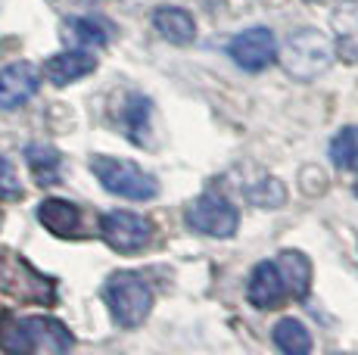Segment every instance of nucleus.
<instances>
[{
	"label": "nucleus",
	"mask_w": 358,
	"mask_h": 355,
	"mask_svg": "<svg viewBox=\"0 0 358 355\" xmlns=\"http://www.w3.org/2000/svg\"><path fill=\"white\" fill-rule=\"evenodd\" d=\"M25 162H29V172L41 187H50V184L59 181L63 156H59V150H53L50 143H29V147H25Z\"/></svg>",
	"instance_id": "16"
},
{
	"label": "nucleus",
	"mask_w": 358,
	"mask_h": 355,
	"mask_svg": "<svg viewBox=\"0 0 358 355\" xmlns=\"http://www.w3.org/2000/svg\"><path fill=\"white\" fill-rule=\"evenodd\" d=\"M38 222L44 224V231H50L53 237H75L81 231V209L72 200H59V196H47L38 203Z\"/></svg>",
	"instance_id": "12"
},
{
	"label": "nucleus",
	"mask_w": 358,
	"mask_h": 355,
	"mask_svg": "<svg viewBox=\"0 0 358 355\" xmlns=\"http://www.w3.org/2000/svg\"><path fill=\"white\" fill-rule=\"evenodd\" d=\"M271 340L284 355H306L312 352V333L299 318H280L271 327Z\"/></svg>",
	"instance_id": "17"
},
{
	"label": "nucleus",
	"mask_w": 358,
	"mask_h": 355,
	"mask_svg": "<svg viewBox=\"0 0 358 355\" xmlns=\"http://www.w3.org/2000/svg\"><path fill=\"white\" fill-rule=\"evenodd\" d=\"M0 290L22 305L57 303V281L44 271H38L16 249H0Z\"/></svg>",
	"instance_id": "4"
},
{
	"label": "nucleus",
	"mask_w": 358,
	"mask_h": 355,
	"mask_svg": "<svg viewBox=\"0 0 358 355\" xmlns=\"http://www.w3.org/2000/svg\"><path fill=\"white\" fill-rule=\"evenodd\" d=\"M334 25V41H336V53L343 59H358V0H343L330 16Z\"/></svg>",
	"instance_id": "14"
},
{
	"label": "nucleus",
	"mask_w": 358,
	"mask_h": 355,
	"mask_svg": "<svg viewBox=\"0 0 358 355\" xmlns=\"http://www.w3.org/2000/svg\"><path fill=\"white\" fill-rule=\"evenodd\" d=\"M184 222H187V228L196 231V234L228 240V237H234L237 228H240V212L224 194L206 190V194H199L196 200L187 206Z\"/></svg>",
	"instance_id": "6"
},
{
	"label": "nucleus",
	"mask_w": 358,
	"mask_h": 355,
	"mask_svg": "<svg viewBox=\"0 0 358 355\" xmlns=\"http://www.w3.org/2000/svg\"><path fill=\"white\" fill-rule=\"evenodd\" d=\"M103 303H106L109 315L119 327L134 331L153 312V287L147 284V277L137 271H113L103 284Z\"/></svg>",
	"instance_id": "3"
},
{
	"label": "nucleus",
	"mask_w": 358,
	"mask_h": 355,
	"mask_svg": "<svg viewBox=\"0 0 358 355\" xmlns=\"http://www.w3.org/2000/svg\"><path fill=\"white\" fill-rule=\"evenodd\" d=\"M287 296H290V284H287L278 259L274 262H259L250 271V281H246V299H250V305H256L262 312L280 309Z\"/></svg>",
	"instance_id": "9"
},
{
	"label": "nucleus",
	"mask_w": 358,
	"mask_h": 355,
	"mask_svg": "<svg viewBox=\"0 0 358 355\" xmlns=\"http://www.w3.org/2000/svg\"><path fill=\"white\" fill-rule=\"evenodd\" d=\"M0 200H22V184H19V175L13 168V162L0 153Z\"/></svg>",
	"instance_id": "22"
},
{
	"label": "nucleus",
	"mask_w": 358,
	"mask_h": 355,
	"mask_svg": "<svg viewBox=\"0 0 358 355\" xmlns=\"http://www.w3.org/2000/svg\"><path fill=\"white\" fill-rule=\"evenodd\" d=\"M336 57H340V53H336V41L327 38L324 31H318V29L290 31V38L280 44V53H278L284 72L296 81L321 78V75L334 66Z\"/></svg>",
	"instance_id": "2"
},
{
	"label": "nucleus",
	"mask_w": 358,
	"mask_h": 355,
	"mask_svg": "<svg viewBox=\"0 0 358 355\" xmlns=\"http://www.w3.org/2000/svg\"><path fill=\"white\" fill-rule=\"evenodd\" d=\"M119 125H122V134H125L131 143L147 140V131H150V97H143V94H137V91L125 94L122 109H119Z\"/></svg>",
	"instance_id": "15"
},
{
	"label": "nucleus",
	"mask_w": 358,
	"mask_h": 355,
	"mask_svg": "<svg viewBox=\"0 0 358 355\" xmlns=\"http://www.w3.org/2000/svg\"><path fill=\"white\" fill-rule=\"evenodd\" d=\"M66 38H72L75 44H81V47H103L109 41V31L97 19L78 16V19H69L66 22Z\"/></svg>",
	"instance_id": "21"
},
{
	"label": "nucleus",
	"mask_w": 358,
	"mask_h": 355,
	"mask_svg": "<svg viewBox=\"0 0 358 355\" xmlns=\"http://www.w3.org/2000/svg\"><path fill=\"white\" fill-rule=\"evenodd\" d=\"M100 237L109 249L131 256L153 240V222L137 212H128V209H113V212L100 215Z\"/></svg>",
	"instance_id": "7"
},
{
	"label": "nucleus",
	"mask_w": 358,
	"mask_h": 355,
	"mask_svg": "<svg viewBox=\"0 0 358 355\" xmlns=\"http://www.w3.org/2000/svg\"><path fill=\"white\" fill-rule=\"evenodd\" d=\"M330 162H334L336 168H358V125H346L340 128V131L330 138Z\"/></svg>",
	"instance_id": "20"
},
{
	"label": "nucleus",
	"mask_w": 358,
	"mask_h": 355,
	"mask_svg": "<svg viewBox=\"0 0 358 355\" xmlns=\"http://www.w3.org/2000/svg\"><path fill=\"white\" fill-rule=\"evenodd\" d=\"M75 337L59 318L50 315H22L3 312L0 315V349L10 355H31V352H69Z\"/></svg>",
	"instance_id": "1"
},
{
	"label": "nucleus",
	"mask_w": 358,
	"mask_h": 355,
	"mask_svg": "<svg viewBox=\"0 0 358 355\" xmlns=\"http://www.w3.org/2000/svg\"><path fill=\"white\" fill-rule=\"evenodd\" d=\"M44 72L34 63H10L0 69V109H19L38 94Z\"/></svg>",
	"instance_id": "10"
},
{
	"label": "nucleus",
	"mask_w": 358,
	"mask_h": 355,
	"mask_svg": "<svg viewBox=\"0 0 358 355\" xmlns=\"http://www.w3.org/2000/svg\"><path fill=\"white\" fill-rule=\"evenodd\" d=\"M153 29L169 41V44H178V47H187L196 41V19L190 16L184 6H156L153 10Z\"/></svg>",
	"instance_id": "13"
},
{
	"label": "nucleus",
	"mask_w": 358,
	"mask_h": 355,
	"mask_svg": "<svg viewBox=\"0 0 358 355\" xmlns=\"http://www.w3.org/2000/svg\"><path fill=\"white\" fill-rule=\"evenodd\" d=\"M278 265H280V271H284L287 284H290V296H306L308 287H312V262H308L306 252L280 249Z\"/></svg>",
	"instance_id": "18"
},
{
	"label": "nucleus",
	"mask_w": 358,
	"mask_h": 355,
	"mask_svg": "<svg viewBox=\"0 0 358 355\" xmlns=\"http://www.w3.org/2000/svg\"><path fill=\"white\" fill-rule=\"evenodd\" d=\"M243 196L259 209H280L287 203V187L274 175H262L259 181L246 184Z\"/></svg>",
	"instance_id": "19"
},
{
	"label": "nucleus",
	"mask_w": 358,
	"mask_h": 355,
	"mask_svg": "<svg viewBox=\"0 0 358 355\" xmlns=\"http://www.w3.org/2000/svg\"><path fill=\"white\" fill-rule=\"evenodd\" d=\"M97 69V57H94L87 47L81 50H63V53H53V57L44 59L41 72H44V81H50L53 87H66L81 81L85 75H91Z\"/></svg>",
	"instance_id": "11"
},
{
	"label": "nucleus",
	"mask_w": 358,
	"mask_h": 355,
	"mask_svg": "<svg viewBox=\"0 0 358 355\" xmlns=\"http://www.w3.org/2000/svg\"><path fill=\"white\" fill-rule=\"evenodd\" d=\"M280 44L274 38V31L268 25H252V29L237 31L228 41V57L234 66H240L243 72H262L278 59Z\"/></svg>",
	"instance_id": "8"
},
{
	"label": "nucleus",
	"mask_w": 358,
	"mask_h": 355,
	"mask_svg": "<svg viewBox=\"0 0 358 355\" xmlns=\"http://www.w3.org/2000/svg\"><path fill=\"white\" fill-rule=\"evenodd\" d=\"M91 172L100 181V187L113 196L122 200H134V203H147L159 194V181L153 172H147L143 166L131 159H119V156L97 153L91 156Z\"/></svg>",
	"instance_id": "5"
}]
</instances>
